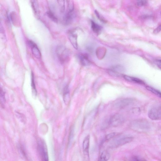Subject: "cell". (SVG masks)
Masks as SVG:
<instances>
[{
    "label": "cell",
    "instance_id": "29",
    "mask_svg": "<svg viewBox=\"0 0 161 161\" xmlns=\"http://www.w3.org/2000/svg\"><path fill=\"white\" fill-rule=\"evenodd\" d=\"M161 31V24L159 25L154 30V33L155 34H158Z\"/></svg>",
    "mask_w": 161,
    "mask_h": 161
},
{
    "label": "cell",
    "instance_id": "13",
    "mask_svg": "<svg viewBox=\"0 0 161 161\" xmlns=\"http://www.w3.org/2000/svg\"><path fill=\"white\" fill-rule=\"evenodd\" d=\"M41 150L43 155L44 161H49L48 153L47 148L45 143H42L41 144Z\"/></svg>",
    "mask_w": 161,
    "mask_h": 161
},
{
    "label": "cell",
    "instance_id": "8",
    "mask_svg": "<svg viewBox=\"0 0 161 161\" xmlns=\"http://www.w3.org/2000/svg\"><path fill=\"white\" fill-rule=\"evenodd\" d=\"M133 138L131 136L125 137L116 141L112 146L118 147L122 146L124 144L130 143L132 141Z\"/></svg>",
    "mask_w": 161,
    "mask_h": 161
},
{
    "label": "cell",
    "instance_id": "20",
    "mask_svg": "<svg viewBox=\"0 0 161 161\" xmlns=\"http://www.w3.org/2000/svg\"><path fill=\"white\" fill-rule=\"evenodd\" d=\"M32 83L31 86L32 88V92H33V95L36 96L37 95V91H36L35 84L34 82V75L33 73H32Z\"/></svg>",
    "mask_w": 161,
    "mask_h": 161
},
{
    "label": "cell",
    "instance_id": "26",
    "mask_svg": "<svg viewBox=\"0 0 161 161\" xmlns=\"http://www.w3.org/2000/svg\"><path fill=\"white\" fill-rule=\"evenodd\" d=\"M1 104H2V105H4V104L5 102V93L1 89Z\"/></svg>",
    "mask_w": 161,
    "mask_h": 161
},
{
    "label": "cell",
    "instance_id": "16",
    "mask_svg": "<svg viewBox=\"0 0 161 161\" xmlns=\"http://www.w3.org/2000/svg\"><path fill=\"white\" fill-rule=\"evenodd\" d=\"M63 98L64 102L67 103L69 99V91L68 86H66L64 88V90Z\"/></svg>",
    "mask_w": 161,
    "mask_h": 161
},
{
    "label": "cell",
    "instance_id": "10",
    "mask_svg": "<svg viewBox=\"0 0 161 161\" xmlns=\"http://www.w3.org/2000/svg\"><path fill=\"white\" fill-rule=\"evenodd\" d=\"M79 57L80 63L83 66H88L90 65L91 62L88 54H80L79 55Z\"/></svg>",
    "mask_w": 161,
    "mask_h": 161
},
{
    "label": "cell",
    "instance_id": "25",
    "mask_svg": "<svg viewBox=\"0 0 161 161\" xmlns=\"http://www.w3.org/2000/svg\"><path fill=\"white\" fill-rule=\"evenodd\" d=\"M95 12L97 17L100 20V21H101L104 23H105L107 22L106 20L100 14L98 11L96 10Z\"/></svg>",
    "mask_w": 161,
    "mask_h": 161
},
{
    "label": "cell",
    "instance_id": "23",
    "mask_svg": "<svg viewBox=\"0 0 161 161\" xmlns=\"http://www.w3.org/2000/svg\"><path fill=\"white\" fill-rule=\"evenodd\" d=\"M37 1H32V5L35 13L37 14L38 13V7Z\"/></svg>",
    "mask_w": 161,
    "mask_h": 161
},
{
    "label": "cell",
    "instance_id": "18",
    "mask_svg": "<svg viewBox=\"0 0 161 161\" xmlns=\"http://www.w3.org/2000/svg\"><path fill=\"white\" fill-rule=\"evenodd\" d=\"M146 89L147 90L149 91L156 95L158 97L161 98V92L160 91L155 89V88H153L150 86H146Z\"/></svg>",
    "mask_w": 161,
    "mask_h": 161
},
{
    "label": "cell",
    "instance_id": "9",
    "mask_svg": "<svg viewBox=\"0 0 161 161\" xmlns=\"http://www.w3.org/2000/svg\"><path fill=\"white\" fill-rule=\"evenodd\" d=\"M29 43L31 47L32 53L35 57L38 59L41 58V52L36 44L32 41H29Z\"/></svg>",
    "mask_w": 161,
    "mask_h": 161
},
{
    "label": "cell",
    "instance_id": "31",
    "mask_svg": "<svg viewBox=\"0 0 161 161\" xmlns=\"http://www.w3.org/2000/svg\"><path fill=\"white\" fill-rule=\"evenodd\" d=\"M131 161H140L139 159L136 156L132 157L131 159Z\"/></svg>",
    "mask_w": 161,
    "mask_h": 161
},
{
    "label": "cell",
    "instance_id": "4",
    "mask_svg": "<svg viewBox=\"0 0 161 161\" xmlns=\"http://www.w3.org/2000/svg\"><path fill=\"white\" fill-rule=\"evenodd\" d=\"M124 122V118L122 115L116 114L110 118L108 124L111 126L116 127L122 124Z\"/></svg>",
    "mask_w": 161,
    "mask_h": 161
},
{
    "label": "cell",
    "instance_id": "28",
    "mask_svg": "<svg viewBox=\"0 0 161 161\" xmlns=\"http://www.w3.org/2000/svg\"><path fill=\"white\" fill-rule=\"evenodd\" d=\"M131 112L132 113L135 115H138L140 112V110L139 108H132Z\"/></svg>",
    "mask_w": 161,
    "mask_h": 161
},
{
    "label": "cell",
    "instance_id": "17",
    "mask_svg": "<svg viewBox=\"0 0 161 161\" xmlns=\"http://www.w3.org/2000/svg\"><path fill=\"white\" fill-rule=\"evenodd\" d=\"M110 158L109 153L106 151H103L101 155L99 161H107Z\"/></svg>",
    "mask_w": 161,
    "mask_h": 161
},
{
    "label": "cell",
    "instance_id": "27",
    "mask_svg": "<svg viewBox=\"0 0 161 161\" xmlns=\"http://www.w3.org/2000/svg\"><path fill=\"white\" fill-rule=\"evenodd\" d=\"M147 1L141 0V1H138L136 2V4L137 5L139 6H143L147 5Z\"/></svg>",
    "mask_w": 161,
    "mask_h": 161
},
{
    "label": "cell",
    "instance_id": "3",
    "mask_svg": "<svg viewBox=\"0 0 161 161\" xmlns=\"http://www.w3.org/2000/svg\"><path fill=\"white\" fill-rule=\"evenodd\" d=\"M148 118L153 120L161 119V106H157L152 107L148 112Z\"/></svg>",
    "mask_w": 161,
    "mask_h": 161
},
{
    "label": "cell",
    "instance_id": "32",
    "mask_svg": "<svg viewBox=\"0 0 161 161\" xmlns=\"http://www.w3.org/2000/svg\"><path fill=\"white\" fill-rule=\"evenodd\" d=\"M159 139H160V141H161V135L159 137Z\"/></svg>",
    "mask_w": 161,
    "mask_h": 161
},
{
    "label": "cell",
    "instance_id": "7",
    "mask_svg": "<svg viewBox=\"0 0 161 161\" xmlns=\"http://www.w3.org/2000/svg\"><path fill=\"white\" fill-rule=\"evenodd\" d=\"M90 136L89 135L87 136L84 139L83 143V153L85 156L89 157Z\"/></svg>",
    "mask_w": 161,
    "mask_h": 161
},
{
    "label": "cell",
    "instance_id": "30",
    "mask_svg": "<svg viewBox=\"0 0 161 161\" xmlns=\"http://www.w3.org/2000/svg\"><path fill=\"white\" fill-rule=\"evenodd\" d=\"M156 64L157 66L161 70V60H157L156 61Z\"/></svg>",
    "mask_w": 161,
    "mask_h": 161
},
{
    "label": "cell",
    "instance_id": "14",
    "mask_svg": "<svg viewBox=\"0 0 161 161\" xmlns=\"http://www.w3.org/2000/svg\"><path fill=\"white\" fill-rule=\"evenodd\" d=\"M106 53V50L105 48L100 47L96 50V54L97 56L99 59H102L105 56Z\"/></svg>",
    "mask_w": 161,
    "mask_h": 161
},
{
    "label": "cell",
    "instance_id": "11",
    "mask_svg": "<svg viewBox=\"0 0 161 161\" xmlns=\"http://www.w3.org/2000/svg\"><path fill=\"white\" fill-rule=\"evenodd\" d=\"M123 77L127 81L140 84H144V82L141 80L137 78L127 75H124Z\"/></svg>",
    "mask_w": 161,
    "mask_h": 161
},
{
    "label": "cell",
    "instance_id": "5",
    "mask_svg": "<svg viewBox=\"0 0 161 161\" xmlns=\"http://www.w3.org/2000/svg\"><path fill=\"white\" fill-rule=\"evenodd\" d=\"M134 99L132 98H126L120 100L114 104L115 108L121 109L130 106L134 102Z\"/></svg>",
    "mask_w": 161,
    "mask_h": 161
},
{
    "label": "cell",
    "instance_id": "6",
    "mask_svg": "<svg viewBox=\"0 0 161 161\" xmlns=\"http://www.w3.org/2000/svg\"><path fill=\"white\" fill-rule=\"evenodd\" d=\"M68 36L72 45L75 49L77 50L78 44L77 42L78 35L74 30H69L68 32Z\"/></svg>",
    "mask_w": 161,
    "mask_h": 161
},
{
    "label": "cell",
    "instance_id": "12",
    "mask_svg": "<svg viewBox=\"0 0 161 161\" xmlns=\"http://www.w3.org/2000/svg\"><path fill=\"white\" fill-rule=\"evenodd\" d=\"M91 28L92 31L97 34L99 35L102 31V27L93 21L91 22Z\"/></svg>",
    "mask_w": 161,
    "mask_h": 161
},
{
    "label": "cell",
    "instance_id": "33",
    "mask_svg": "<svg viewBox=\"0 0 161 161\" xmlns=\"http://www.w3.org/2000/svg\"></svg>",
    "mask_w": 161,
    "mask_h": 161
},
{
    "label": "cell",
    "instance_id": "1",
    "mask_svg": "<svg viewBox=\"0 0 161 161\" xmlns=\"http://www.w3.org/2000/svg\"><path fill=\"white\" fill-rule=\"evenodd\" d=\"M131 127L136 130L146 131L149 130L150 125L148 120L144 119L133 121L131 124Z\"/></svg>",
    "mask_w": 161,
    "mask_h": 161
},
{
    "label": "cell",
    "instance_id": "22",
    "mask_svg": "<svg viewBox=\"0 0 161 161\" xmlns=\"http://www.w3.org/2000/svg\"><path fill=\"white\" fill-rule=\"evenodd\" d=\"M118 134L117 133L115 132L111 133L108 134L106 136L105 139H104V140L105 141L109 140L114 138Z\"/></svg>",
    "mask_w": 161,
    "mask_h": 161
},
{
    "label": "cell",
    "instance_id": "15",
    "mask_svg": "<svg viewBox=\"0 0 161 161\" xmlns=\"http://www.w3.org/2000/svg\"><path fill=\"white\" fill-rule=\"evenodd\" d=\"M110 69L117 73L121 74H123L125 71L124 68L120 65H117L112 66Z\"/></svg>",
    "mask_w": 161,
    "mask_h": 161
},
{
    "label": "cell",
    "instance_id": "21",
    "mask_svg": "<svg viewBox=\"0 0 161 161\" xmlns=\"http://www.w3.org/2000/svg\"><path fill=\"white\" fill-rule=\"evenodd\" d=\"M10 18L12 22L15 24H17V14L14 11L12 12L10 14Z\"/></svg>",
    "mask_w": 161,
    "mask_h": 161
},
{
    "label": "cell",
    "instance_id": "2",
    "mask_svg": "<svg viewBox=\"0 0 161 161\" xmlns=\"http://www.w3.org/2000/svg\"><path fill=\"white\" fill-rule=\"evenodd\" d=\"M56 53L57 57L62 63L67 62L69 58V51L62 46H58L56 48Z\"/></svg>",
    "mask_w": 161,
    "mask_h": 161
},
{
    "label": "cell",
    "instance_id": "19",
    "mask_svg": "<svg viewBox=\"0 0 161 161\" xmlns=\"http://www.w3.org/2000/svg\"><path fill=\"white\" fill-rule=\"evenodd\" d=\"M46 14L48 17L52 21L55 22H58V19L55 17L53 12L51 11H48L47 12Z\"/></svg>",
    "mask_w": 161,
    "mask_h": 161
},
{
    "label": "cell",
    "instance_id": "24",
    "mask_svg": "<svg viewBox=\"0 0 161 161\" xmlns=\"http://www.w3.org/2000/svg\"><path fill=\"white\" fill-rule=\"evenodd\" d=\"M107 71L108 74L111 76H113V77H118L122 76V74L117 73L116 72L112 71L110 69H108Z\"/></svg>",
    "mask_w": 161,
    "mask_h": 161
}]
</instances>
